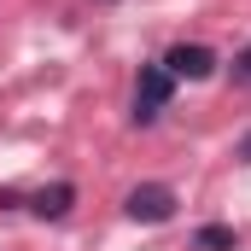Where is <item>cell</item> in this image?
<instances>
[{"instance_id":"obj_1","label":"cell","mask_w":251,"mask_h":251,"mask_svg":"<svg viewBox=\"0 0 251 251\" xmlns=\"http://www.w3.org/2000/svg\"><path fill=\"white\" fill-rule=\"evenodd\" d=\"M176 94V76L164 64H140V82H134V123H158L164 105Z\"/></svg>"},{"instance_id":"obj_2","label":"cell","mask_w":251,"mask_h":251,"mask_svg":"<svg viewBox=\"0 0 251 251\" xmlns=\"http://www.w3.org/2000/svg\"><path fill=\"white\" fill-rule=\"evenodd\" d=\"M123 210H128V222H170V216H176V187L140 181V187H128Z\"/></svg>"},{"instance_id":"obj_3","label":"cell","mask_w":251,"mask_h":251,"mask_svg":"<svg viewBox=\"0 0 251 251\" xmlns=\"http://www.w3.org/2000/svg\"><path fill=\"white\" fill-rule=\"evenodd\" d=\"M164 70H170L176 82H210V76H216V53H210L204 41H176V47L164 53Z\"/></svg>"},{"instance_id":"obj_4","label":"cell","mask_w":251,"mask_h":251,"mask_svg":"<svg viewBox=\"0 0 251 251\" xmlns=\"http://www.w3.org/2000/svg\"><path fill=\"white\" fill-rule=\"evenodd\" d=\"M24 204H29L41 222H59V216H70V204H76V187H70V181H53V187H35Z\"/></svg>"},{"instance_id":"obj_5","label":"cell","mask_w":251,"mask_h":251,"mask_svg":"<svg viewBox=\"0 0 251 251\" xmlns=\"http://www.w3.org/2000/svg\"><path fill=\"white\" fill-rule=\"evenodd\" d=\"M240 246V234L228 228V222H204L199 234H193V251H234Z\"/></svg>"},{"instance_id":"obj_6","label":"cell","mask_w":251,"mask_h":251,"mask_svg":"<svg viewBox=\"0 0 251 251\" xmlns=\"http://www.w3.org/2000/svg\"><path fill=\"white\" fill-rule=\"evenodd\" d=\"M234 82H251V47L240 53V59H234Z\"/></svg>"},{"instance_id":"obj_7","label":"cell","mask_w":251,"mask_h":251,"mask_svg":"<svg viewBox=\"0 0 251 251\" xmlns=\"http://www.w3.org/2000/svg\"><path fill=\"white\" fill-rule=\"evenodd\" d=\"M18 204H24V193H18V187H0V210H18Z\"/></svg>"},{"instance_id":"obj_8","label":"cell","mask_w":251,"mask_h":251,"mask_svg":"<svg viewBox=\"0 0 251 251\" xmlns=\"http://www.w3.org/2000/svg\"><path fill=\"white\" fill-rule=\"evenodd\" d=\"M234 158H240V164H251V128L240 134V146H234Z\"/></svg>"}]
</instances>
